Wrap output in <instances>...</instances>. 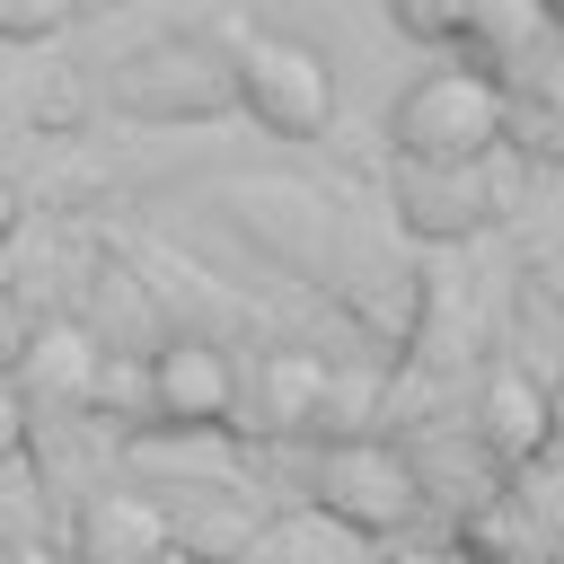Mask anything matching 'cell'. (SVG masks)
<instances>
[{
    "instance_id": "ac0fdd59",
    "label": "cell",
    "mask_w": 564,
    "mask_h": 564,
    "mask_svg": "<svg viewBox=\"0 0 564 564\" xmlns=\"http://www.w3.org/2000/svg\"><path fill=\"white\" fill-rule=\"evenodd\" d=\"M546 26H555V53H564V18H546Z\"/></svg>"
},
{
    "instance_id": "2e32d148",
    "label": "cell",
    "mask_w": 564,
    "mask_h": 564,
    "mask_svg": "<svg viewBox=\"0 0 564 564\" xmlns=\"http://www.w3.org/2000/svg\"><path fill=\"white\" fill-rule=\"evenodd\" d=\"M379 564H449L441 546H397V555H379Z\"/></svg>"
},
{
    "instance_id": "8fae6325",
    "label": "cell",
    "mask_w": 564,
    "mask_h": 564,
    "mask_svg": "<svg viewBox=\"0 0 564 564\" xmlns=\"http://www.w3.org/2000/svg\"><path fill=\"white\" fill-rule=\"evenodd\" d=\"M458 546H467L476 564H546V555H538V529H529V511H520L511 494L476 502V511L458 520Z\"/></svg>"
},
{
    "instance_id": "5b68a950",
    "label": "cell",
    "mask_w": 564,
    "mask_h": 564,
    "mask_svg": "<svg viewBox=\"0 0 564 564\" xmlns=\"http://www.w3.org/2000/svg\"><path fill=\"white\" fill-rule=\"evenodd\" d=\"M326 405H335V370L317 361V352H264L247 379H238V405H229V432H247V441H282V432H308V423H326Z\"/></svg>"
},
{
    "instance_id": "5bb4252c",
    "label": "cell",
    "mask_w": 564,
    "mask_h": 564,
    "mask_svg": "<svg viewBox=\"0 0 564 564\" xmlns=\"http://www.w3.org/2000/svg\"><path fill=\"white\" fill-rule=\"evenodd\" d=\"M397 26H405V35H432V44H458L467 9H423V0H397Z\"/></svg>"
},
{
    "instance_id": "e0dca14e",
    "label": "cell",
    "mask_w": 564,
    "mask_h": 564,
    "mask_svg": "<svg viewBox=\"0 0 564 564\" xmlns=\"http://www.w3.org/2000/svg\"><path fill=\"white\" fill-rule=\"evenodd\" d=\"M0 564H26V555H18V546H9V538H0Z\"/></svg>"
},
{
    "instance_id": "9c48e42d",
    "label": "cell",
    "mask_w": 564,
    "mask_h": 564,
    "mask_svg": "<svg viewBox=\"0 0 564 564\" xmlns=\"http://www.w3.org/2000/svg\"><path fill=\"white\" fill-rule=\"evenodd\" d=\"M167 546V502L150 494H97L79 511V564H159Z\"/></svg>"
},
{
    "instance_id": "4fadbf2b",
    "label": "cell",
    "mask_w": 564,
    "mask_h": 564,
    "mask_svg": "<svg viewBox=\"0 0 564 564\" xmlns=\"http://www.w3.org/2000/svg\"><path fill=\"white\" fill-rule=\"evenodd\" d=\"M26 441H35V405H26V388L0 370V458H18Z\"/></svg>"
},
{
    "instance_id": "30bf717a",
    "label": "cell",
    "mask_w": 564,
    "mask_h": 564,
    "mask_svg": "<svg viewBox=\"0 0 564 564\" xmlns=\"http://www.w3.org/2000/svg\"><path fill=\"white\" fill-rule=\"evenodd\" d=\"M97 361H106V344H97L88 326H44V335L26 344V370H18V388H26V405H35V397L88 405V388H97Z\"/></svg>"
},
{
    "instance_id": "8992f818",
    "label": "cell",
    "mask_w": 564,
    "mask_h": 564,
    "mask_svg": "<svg viewBox=\"0 0 564 564\" xmlns=\"http://www.w3.org/2000/svg\"><path fill=\"white\" fill-rule=\"evenodd\" d=\"M397 220H405L414 238H476L485 220H502V176H494V159H476V167L397 159Z\"/></svg>"
},
{
    "instance_id": "277c9868",
    "label": "cell",
    "mask_w": 564,
    "mask_h": 564,
    "mask_svg": "<svg viewBox=\"0 0 564 564\" xmlns=\"http://www.w3.org/2000/svg\"><path fill=\"white\" fill-rule=\"evenodd\" d=\"M238 405V361L203 335L159 344L150 361V432H220Z\"/></svg>"
},
{
    "instance_id": "7c38bea8",
    "label": "cell",
    "mask_w": 564,
    "mask_h": 564,
    "mask_svg": "<svg viewBox=\"0 0 564 564\" xmlns=\"http://www.w3.org/2000/svg\"><path fill=\"white\" fill-rule=\"evenodd\" d=\"M62 26V0H0V44H35Z\"/></svg>"
},
{
    "instance_id": "9a60e30c",
    "label": "cell",
    "mask_w": 564,
    "mask_h": 564,
    "mask_svg": "<svg viewBox=\"0 0 564 564\" xmlns=\"http://www.w3.org/2000/svg\"><path fill=\"white\" fill-rule=\"evenodd\" d=\"M18 212H26V194H18V185H9V176H0V247H9V238H18Z\"/></svg>"
},
{
    "instance_id": "3957f363",
    "label": "cell",
    "mask_w": 564,
    "mask_h": 564,
    "mask_svg": "<svg viewBox=\"0 0 564 564\" xmlns=\"http://www.w3.org/2000/svg\"><path fill=\"white\" fill-rule=\"evenodd\" d=\"M229 88H238V97L256 106V123L282 132V141H317V132L335 123V70H326L308 44H291V35H247L238 62H229Z\"/></svg>"
},
{
    "instance_id": "ba28073f",
    "label": "cell",
    "mask_w": 564,
    "mask_h": 564,
    "mask_svg": "<svg viewBox=\"0 0 564 564\" xmlns=\"http://www.w3.org/2000/svg\"><path fill=\"white\" fill-rule=\"evenodd\" d=\"M229 564H379V555H370V538H352L326 511H273L247 529V546Z\"/></svg>"
},
{
    "instance_id": "6da1fadb",
    "label": "cell",
    "mask_w": 564,
    "mask_h": 564,
    "mask_svg": "<svg viewBox=\"0 0 564 564\" xmlns=\"http://www.w3.org/2000/svg\"><path fill=\"white\" fill-rule=\"evenodd\" d=\"M502 115L511 106L476 62H441L388 106V141L397 159H423V167H476L502 150Z\"/></svg>"
},
{
    "instance_id": "7a4b0ae2",
    "label": "cell",
    "mask_w": 564,
    "mask_h": 564,
    "mask_svg": "<svg viewBox=\"0 0 564 564\" xmlns=\"http://www.w3.org/2000/svg\"><path fill=\"white\" fill-rule=\"evenodd\" d=\"M308 511H326V520H344L352 538H397V529H414L423 520V476H414V458L405 449H388V441H370V432H335L317 458H308Z\"/></svg>"
},
{
    "instance_id": "52a82bcc",
    "label": "cell",
    "mask_w": 564,
    "mask_h": 564,
    "mask_svg": "<svg viewBox=\"0 0 564 564\" xmlns=\"http://www.w3.org/2000/svg\"><path fill=\"white\" fill-rule=\"evenodd\" d=\"M546 441H555V397L538 379H520L511 361H494L476 388V449L529 467V458H546Z\"/></svg>"
}]
</instances>
